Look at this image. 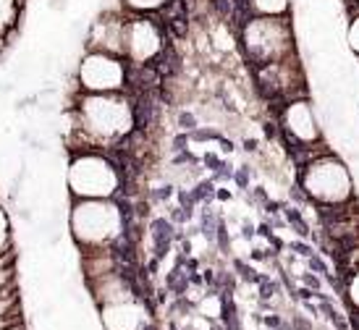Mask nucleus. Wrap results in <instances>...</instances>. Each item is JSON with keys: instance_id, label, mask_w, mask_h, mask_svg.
I'll use <instances>...</instances> for the list:
<instances>
[{"instance_id": "obj_2", "label": "nucleus", "mask_w": 359, "mask_h": 330, "mask_svg": "<svg viewBox=\"0 0 359 330\" xmlns=\"http://www.w3.org/2000/svg\"><path fill=\"white\" fill-rule=\"evenodd\" d=\"M299 184L302 191L315 205H346V202H354L349 170L330 152L315 158L307 165H302Z\"/></svg>"}, {"instance_id": "obj_9", "label": "nucleus", "mask_w": 359, "mask_h": 330, "mask_svg": "<svg viewBox=\"0 0 359 330\" xmlns=\"http://www.w3.org/2000/svg\"><path fill=\"white\" fill-rule=\"evenodd\" d=\"M123 32H126V13L105 11V13H100V16L90 24L87 48L123 58Z\"/></svg>"}, {"instance_id": "obj_19", "label": "nucleus", "mask_w": 359, "mask_h": 330, "mask_svg": "<svg viewBox=\"0 0 359 330\" xmlns=\"http://www.w3.org/2000/svg\"><path fill=\"white\" fill-rule=\"evenodd\" d=\"M239 3H241V0H239Z\"/></svg>"}, {"instance_id": "obj_7", "label": "nucleus", "mask_w": 359, "mask_h": 330, "mask_svg": "<svg viewBox=\"0 0 359 330\" xmlns=\"http://www.w3.org/2000/svg\"><path fill=\"white\" fill-rule=\"evenodd\" d=\"M79 79L92 92H116L129 81V63L110 53L90 50L81 60Z\"/></svg>"}, {"instance_id": "obj_10", "label": "nucleus", "mask_w": 359, "mask_h": 330, "mask_svg": "<svg viewBox=\"0 0 359 330\" xmlns=\"http://www.w3.org/2000/svg\"><path fill=\"white\" fill-rule=\"evenodd\" d=\"M247 16H291V0H241Z\"/></svg>"}, {"instance_id": "obj_8", "label": "nucleus", "mask_w": 359, "mask_h": 330, "mask_svg": "<svg viewBox=\"0 0 359 330\" xmlns=\"http://www.w3.org/2000/svg\"><path fill=\"white\" fill-rule=\"evenodd\" d=\"M118 165H113L110 160H92L76 163L71 170V186L81 197H100V194H113L118 186Z\"/></svg>"}, {"instance_id": "obj_3", "label": "nucleus", "mask_w": 359, "mask_h": 330, "mask_svg": "<svg viewBox=\"0 0 359 330\" xmlns=\"http://www.w3.org/2000/svg\"><path fill=\"white\" fill-rule=\"evenodd\" d=\"M165 53V29L155 16L126 13L123 60L131 66H150Z\"/></svg>"}, {"instance_id": "obj_6", "label": "nucleus", "mask_w": 359, "mask_h": 330, "mask_svg": "<svg viewBox=\"0 0 359 330\" xmlns=\"http://www.w3.org/2000/svg\"><path fill=\"white\" fill-rule=\"evenodd\" d=\"M280 134L289 144L291 152L302 150V147H318L323 134H320L315 110L309 105L307 97L291 100L280 105Z\"/></svg>"}, {"instance_id": "obj_14", "label": "nucleus", "mask_w": 359, "mask_h": 330, "mask_svg": "<svg viewBox=\"0 0 359 330\" xmlns=\"http://www.w3.org/2000/svg\"><path fill=\"white\" fill-rule=\"evenodd\" d=\"M346 48L359 58V3L354 0V8L346 16Z\"/></svg>"}, {"instance_id": "obj_12", "label": "nucleus", "mask_w": 359, "mask_h": 330, "mask_svg": "<svg viewBox=\"0 0 359 330\" xmlns=\"http://www.w3.org/2000/svg\"><path fill=\"white\" fill-rule=\"evenodd\" d=\"M19 11H21V0H0V37L16 27Z\"/></svg>"}, {"instance_id": "obj_18", "label": "nucleus", "mask_w": 359, "mask_h": 330, "mask_svg": "<svg viewBox=\"0 0 359 330\" xmlns=\"http://www.w3.org/2000/svg\"><path fill=\"white\" fill-rule=\"evenodd\" d=\"M357 3H359V0H357Z\"/></svg>"}, {"instance_id": "obj_17", "label": "nucleus", "mask_w": 359, "mask_h": 330, "mask_svg": "<svg viewBox=\"0 0 359 330\" xmlns=\"http://www.w3.org/2000/svg\"><path fill=\"white\" fill-rule=\"evenodd\" d=\"M0 50H3V37H0Z\"/></svg>"}, {"instance_id": "obj_16", "label": "nucleus", "mask_w": 359, "mask_h": 330, "mask_svg": "<svg viewBox=\"0 0 359 330\" xmlns=\"http://www.w3.org/2000/svg\"><path fill=\"white\" fill-rule=\"evenodd\" d=\"M294 328L297 330H312L309 328V322H304V320H294Z\"/></svg>"}, {"instance_id": "obj_1", "label": "nucleus", "mask_w": 359, "mask_h": 330, "mask_svg": "<svg viewBox=\"0 0 359 330\" xmlns=\"http://www.w3.org/2000/svg\"><path fill=\"white\" fill-rule=\"evenodd\" d=\"M239 48L247 63L268 66L297 55V34L291 16H247L239 21Z\"/></svg>"}, {"instance_id": "obj_4", "label": "nucleus", "mask_w": 359, "mask_h": 330, "mask_svg": "<svg viewBox=\"0 0 359 330\" xmlns=\"http://www.w3.org/2000/svg\"><path fill=\"white\" fill-rule=\"evenodd\" d=\"M255 81H257V90L262 97L280 100V105L307 97V81H304L299 55L276 60V63H268V66H257L255 69Z\"/></svg>"}, {"instance_id": "obj_11", "label": "nucleus", "mask_w": 359, "mask_h": 330, "mask_svg": "<svg viewBox=\"0 0 359 330\" xmlns=\"http://www.w3.org/2000/svg\"><path fill=\"white\" fill-rule=\"evenodd\" d=\"M170 6V0H121V8L126 13H144V16H155Z\"/></svg>"}, {"instance_id": "obj_15", "label": "nucleus", "mask_w": 359, "mask_h": 330, "mask_svg": "<svg viewBox=\"0 0 359 330\" xmlns=\"http://www.w3.org/2000/svg\"><path fill=\"white\" fill-rule=\"evenodd\" d=\"M286 215H289L291 226H294V228H297V233H302V236H307V233H309V228H307V223H304V218H302L299 212L294 210V207H289V210H286Z\"/></svg>"}, {"instance_id": "obj_13", "label": "nucleus", "mask_w": 359, "mask_h": 330, "mask_svg": "<svg viewBox=\"0 0 359 330\" xmlns=\"http://www.w3.org/2000/svg\"><path fill=\"white\" fill-rule=\"evenodd\" d=\"M152 239H155L158 257H163L165 249L170 247V239H173V226H170L168 220H155V226H152Z\"/></svg>"}, {"instance_id": "obj_5", "label": "nucleus", "mask_w": 359, "mask_h": 330, "mask_svg": "<svg viewBox=\"0 0 359 330\" xmlns=\"http://www.w3.org/2000/svg\"><path fill=\"white\" fill-rule=\"evenodd\" d=\"M84 113L90 121L92 134H97L102 139H123L131 131V126H137L134 121V105H129L121 97H110L108 92L95 95L84 100Z\"/></svg>"}]
</instances>
